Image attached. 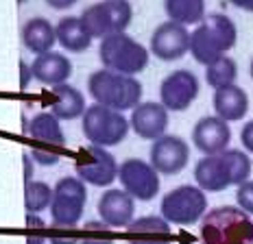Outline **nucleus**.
Returning <instances> with one entry per match:
<instances>
[{
    "label": "nucleus",
    "mask_w": 253,
    "mask_h": 244,
    "mask_svg": "<svg viewBox=\"0 0 253 244\" xmlns=\"http://www.w3.org/2000/svg\"><path fill=\"white\" fill-rule=\"evenodd\" d=\"M251 177V159L247 151L227 148L220 155H205L194 166V183L203 192H223L231 185H242Z\"/></svg>",
    "instance_id": "nucleus-1"
},
{
    "label": "nucleus",
    "mask_w": 253,
    "mask_h": 244,
    "mask_svg": "<svg viewBox=\"0 0 253 244\" xmlns=\"http://www.w3.org/2000/svg\"><path fill=\"white\" fill-rule=\"evenodd\" d=\"M238 41V29L234 20L225 13L205 15V20L190 33V55L201 66H212L220 57L236 46Z\"/></svg>",
    "instance_id": "nucleus-2"
},
{
    "label": "nucleus",
    "mask_w": 253,
    "mask_h": 244,
    "mask_svg": "<svg viewBox=\"0 0 253 244\" xmlns=\"http://www.w3.org/2000/svg\"><path fill=\"white\" fill-rule=\"evenodd\" d=\"M199 244H253V220L238 205L210 209L201 220Z\"/></svg>",
    "instance_id": "nucleus-3"
},
{
    "label": "nucleus",
    "mask_w": 253,
    "mask_h": 244,
    "mask_svg": "<svg viewBox=\"0 0 253 244\" xmlns=\"http://www.w3.org/2000/svg\"><path fill=\"white\" fill-rule=\"evenodd\" d=\"M89 96L96 105L109 107L114 111H133L142 98V83L135 77H126L112 70H96L87 79Z\"/></svg>",
    "instance_id": "nucleus-4"
},
{
    "label": "nucleus",
    "mask_w": 253,
    "mask_h": 244,
    "mask_svg": "<svg viewBox=\"0 0 253 244\" xmlns=\"http://www.w3.org/2000/svg\"><path fill=\"white\" fill-rule=\"evenodd\" d=\"M98 59L105 66V70L135 77L149 66V50L126 33H116L101 40Z\"/></svg>",
    "instance_id": "nucleus-5"
},
{
    "label": "nucleus",
    "mask_w": 253,
    "mask_h": 244,
    "mask_svg": "<svg viewBox=\"0 0 253 244\" xmlns=\"http://www.w3.org/2000/svg\"><path fill=\"white\" fill-rule=\"evenodd\" d=\"M81 129H83L85 140L92 146L109 148V146H118L120 142H125V137L129 135L131 122L120 111H114L109 107L94 103L83 114Z\"/></svg>",
    "instance_id": "nucleus-6"
},
{
    "label": "nucleus",
    "mask_w": 253,
    "mask_h": 244,
    "mask_svg": "<svg viewBox=\"0 0 253 244\" xmlns=\"http://www.w3.org/2000/svg\"><path fill=\"white\" fill-rule=\"evenodd\" d=\"M208 194L199 185H177L164 194L160 203V216L170 225L192 227L208 214Z\"/></svg>",
    "instance_id": "nucleus-7"
},
{
    "label": "nucleus",
    "mask_w": 253,
    "mask_h": 244,
    "mask_svg": "<svg viewBox=\"0 0 253 244\" xmlns=\"http://www.w3.org/2000/svg\"><path fill=\"white\" fill-rule=\"evenodd\" d=\"M79 18L92 40L94 37L105 40L109 35L125 33L126 26L133 20V9H131L129 0H101V2H94L87 9H83Z\"/></svg>",
    "instance_id": "nucleus-8"
},
{
    "label": "nucleus",
    "mask_w": 253,
    "mask_h": 244,
    "mask_svg": "<svg viewBox=\"0 0 253 244\" xmlns=\"http://www.w3.org/2000/svg\"><path fill=\"white\" fill-rule=\"evenodd\" d=\"M87 203V185L79 177H61L52 190V203H50V218L52 225L61 229L77 227L83 218Z\"/></svg>",
    "instance_id": "nucleus-9"
},
{
    "label": "nucleus",
    "mask_w": 253,
    "mask_h": 244,
    "mask_svg": "<svg viewBox=\"0 0 253 244\" xmlns=\"http://www.w3.org/2000/svg\"><path fill=\"white\" fill-rule=\"evenodd\" d=\"M118 162L107 148L83 146L75 157V172L85 185L94 188H109L118 179Z\"/></svg>",
    "instance_id": "nucleus-10"
},
{
    "label": "nucleus",
    "mask_w": 253,
    "mask_h": 244,
    "mask_svg": "<svg viewBox=\"0 0 253 244\" xmlns=\"http://www.w3.org/2000/svg\"><path fill=\"white\" fill-rule=\"evenodd\" d=\"M118 181L126 194H131L135 201H142V203L153 201L162 188L160 172L151 166V162H144L140 157H129L120 163Z\"/></svg>",
    "instance_id": "nucleus-11"
},
{
    "label": "nucleus",
    "mask_w": 253,
    "mask_h": 244,
    "mask_svg": "<svg viewBox=\"0 0 253 244\" xmlns=\"http://www.w3.org/2000/svg\"><path fill=\"white\" fill-rule=\"evenodd\" d=\"M151 166L164 177H175L188 166L190 146L179 135H164L151 144Z\"/></svg>",
    "instance_id": "nucleus-12"
},
{
    "label": "nucleus",
    "mask_w": 253,
    "mask_h": 244,
    "mask_svg": "<svg viewBox=\"0 0 253 244\" xmlns=\"http://www.w3.org/2000/svg\"><path fill=\"white\" fill-rule=\"evenodd\" d=\"M199 79L190 70H175L160 83V103L168 111H186L199 96Z\"/></svg>",
    "instance_id": "nucleus-13"
},
{
    "label": "nucleus",
    "mask_w": 253,
    "mask_h": 244,
    "mask_svg": "<svg viewBox=\"0 0 253 244\" xmlns=\"http://www.w3.org/2000/svg\"><path fill=\"white\" fill-rule=\"evenodd\" d=\"M151 52L162 61H177L190 52V31L183 24L164 22L151 35Z\"/></svg>",
    "instance_id": "nucleus-14"
},
{
    "label": "nucleus",
    "mask_w": 253,
    "mask_h": 244,
    "mask_svg": "<svg viewBox=\"0 0 253 244\" xmlns=\"http://www.w3.org/2000/svg\"><path fill=\"white\" fill-rule=\"evenodd\" d=\"M192 142L203 155H220L227 151L231 142L229 122L218 116H203L192 129Z\"/></svg>",
    "instance_id": "nucleus-15"
},
{
    "label": "nucleus",
    "mask_w": 253,
    "mask_h": 244,
    "mask_svg": "<svg viewBox=\"0 0 253 244\" xmlns=\"http://www.w3.org/2000/svg\"><path fill=\"white\" fill-rule=\"evenodd\" d=\"M98 216L112 229H126L135 220V199L125 190H105L98 199Z\"/></svg>",
    "instance_id": "nucleus-16"
},
{
    "label": "nucleus",
    "mask_w": 253,
    "mask_h": 244,
    "mask_svg": "<svg viewBox=\"0 0 253 244\" xmlns=\"http://www.w3.org/2000/svg\"><path fill=\"white\" fill-rule=\"evenodd\" d=\"M131 129L133 133L142 137V140L155 142L160 137L166 135L168 129V109L162 103H155V100H146V103H140L138 107L131 111Z\"/></svg>",
    "instance_id": "nucleus-17"
},
{
    "label": "nucleus",
    "mask_w": 253,
    "mask_h": 244,
    "mask_svg": "<svg viewBox=\"0 0 253 244\" xmlns=\"http://www.w3.org/2000/svg\"><path fill=\"white\" fill-rule=\"evenodd\" d=\"M125 240L126 244H170L172 242L170 222L157 214L135 218L125 229Z\"/></svg>",
    "instance_id": "nucleus-18"
},
{
    "label": "nucleus",
    "mask_w": 253,
    "mask_h": 244,
    "mask_svg": "<svg viewBox=\"0 0 253 244\" xmlns=\"http://www.w3.org/2000/svg\"><path fill=\"white\" fill-rule=\"evenodd\" d=\"M31 72H33V79H38L44 85H63V83L70 79L72 74V61L68 59L61 52H44V55H38L31 63Z\"/></svg>",
    "instance_id": "nucleus-19"
},
{
    "label": "nucleus",
    "mask_w": 253,
    "mask_h": 244,
    "mask_svg": "<svg viewBox=\"0 0 253 244\" xmlns=\"http://www.w3.org/2000/svg\"><path fill=\"white\" fill-rule=\"evenodd\" d=\"M214 111L225 122H238L249 111V96L240 85H229L223 89H214Z\"/></svg>",
    "instance_id": "nucleus-20"
},
{
    "label": "nucleus",
    "mask_w": 253,
    "mask_h": 244,
    "mask_svg": "<svg viewBox=\"0 0 253 244\" xmlns=\"http://www.w3.org/2000/svg\"><path fill=\"white\" fill-rule=\"evenodd\" d=\"M50 114H55L59 120H75V118H83L87 105H85V96L79 92L77 87L68 85H57L50 89Z\"/></svg>",
    "instance_id": "nucleus-21"
},
{
    "label": "nucleus",
    "mask_w": 253,
    "mask_h": 244,
    "mask_svg": "<svg viewBox=\"0 0 253 244\" xmlns=\"http://www.w3.org/2000/svg\"><path fill=\"white\" fill-rule=\"evenodd\" d=\"M55 41H57V26H52L46 18H31L22 26V44L31 52H35V57L50 52Z\"/></svg>",
    "instance_id": "nucleus-22"
},
{
    "label": "nucleus",
    "mask_w": 253,
    "mask_h": 244,
    "mask_svg": "<svg viewBox=\"0 0 253 244\" xmlns=\"http://www.w3.org/2000/svg\"><path fill=\"white\" fill-rule=\"evenodd\" d=\"M59 118L50 111H42V114H35L33 118L24 124V133L29 137L38 142H44L48 146H63L66 144V135L61 131V124H59Z\"/></svg>",
    "instance_id": "nucleus-23"
},
{
    "label": "nucleus",
    "mask_w": 253,
    "mask_h": 244,
    "mask_svg": "<svg viewBox=\"0 0 253 244\" xmlns=\"http://www.w3.org/2000/svg\"><path fill=\"white\" fill-rule=\"evenodd\" d=\"M57 41L68 52H85L89 48V44H92V37L85 31L81 18L66 15V18H61L57 22Z\"/></svg>",
    "instance_id": "nucleus-24"
},
{
    "label": "nucleus",
    "mask_w": 253,
    "mask_h": 244,
    "mask_svg": "<svg viewBox=\"0 0 253 244\" xmlns=\"http://www.w3.org/2000/svg\"><path fill=\"white\" fill-rule=\"evenodd\" d=\"M164 9L170 22L201 24L205 20V0H164Z\"/></svg>",
    "instance_id": "nucleus-25"
},
{
    "label": "nucleus",
    "mask_w": 253,
    "mask_h": 244,
    "mask_svg": "<svg viewBox=\"0 0 253 244\" xmlns=\"http://www.w3.org/2000/svg\"><path fill=\"white\" fill-rule=\"evenodd\" d=\"M236 79H238V63L231 59L229 55L220 57L218 61H214L212 66L205 68V81L214 89L236 85Z\"/></svg>",
    "instance_id": "nucleus-26"
},
{
    "label": "nucleus",
    "mask_w": 253,
    "mask_h": 244,
    "mask_svg": "<svg viewBox=\"0 0 253 244\" xmlns=\"http://www.w3.org/2000/svg\"><path fill=\"white\" fill-rule=\"evenodd\" d=\"M52 203V188L46 181H29L24 188L26 214H40Z\"/></svg>",
    "instance_id": "nucleus-27"
},
{
    "label": "nucleus",
    "mask_w": 253,
    "mask_h": 244,
    "mask_svg": "<svg viewBox=\"0 0 253 244\" xmlns=\"http://www.w3.org/2000/svg\"><path fill=\"white\" fill-rule=\"evenodd\" d=\"M79 244H114L112 227H107L103 220H92L83 227V236Z\"/></svg>",
    "instance_id": "nucleus-28"
},
{
    "label": "nucleus",
    "mask_w": 253,
    "mask_h": 244,
    "mask_svg": "<svg viewBox=\"0 0 253 244\" xmlns=\"http://www.w3.org/2000/svg\"><path fill=\"white\" fill-rule=\"evenodd\" d=\"M236 203H238V207L245 214L253 216V181L251 179L238 185V190H236Z\"/></svg>",
    "instance_id": "nucleus-29"
},
{
    "label": "nucleus",
    "mask_w": 253,
    "mask_h": 244,
    "mask_svg": "<svg viewBox=\"0 0 253 244\" xmlns=\"http://www.w3.org/2000/svg\"><path fill=\"white\" fill-rule=\"evenodd\" d=\"M31 159H33L38 166H55V163H59L61 155L57 151H52V148H44V146H35L29 151Z\"/></svg>",
    "instance_id": "nucleus-30"
},
{
    "label": "nucleus",
    "mask_w": 253,
    "mask_h": 244,
    "mask_svg": "<svg viewBox=\"0 0 253 244\" xmlns=\"http://www.w3.org/2000/svg\"><path fill=\"white\" fill-rule=\"evenodd\" d=\"M240 142H242V148H245L247 153H251V155H253V120H249L245 126H242V131H240Z\"/></svg>",
    "instance_id": "nucleus-31"
},
{
    "label": "nucleus",
    "mask_w": 253,
    "mask_h": 244,
    "mask_svg": "<svg viewBox=\"0 0 253 244\" xmlns=\"http://www.w3.org/2000/svg\"><path fill=\"white\" fill-rule=\"evenodd\" d=\"M46 2H48V7L55 9V11H63V9L72 7L77 0H46Z\"/></svg>",
    "instance_id": "nucleus-32"
},
{
    "label": "nucleus",
    "mask_w": 253,
    "mask_h": 244,
    "mask_svg": "<svg viewBox=\"0 0 253 244\" xmlns=\"http://www.w3.org/2000/svg\"><path fill=\"white\" fill-rule=\"evenodd\" d=\"M48 242L50 244H79L81 240L75 236H52V238H48Z\"/></svg>",
    "instance_id": "nucleus-33"
},
{
    "label": "nucleus",
    "mask_w": 253,
    "mask_h": 244,
    "mask_svg": "<svg viewBox=\"0 0 253 244\" xmlns=\"http://www.w3.org/2000/svg\"><path fill=\"white\" fill-rule=\"evenodd\" d=\"M20 72H22V81H20V87H26L29 85V79L33 77V72H31V66H26L24 61H20Z\"/></svg>",
    "instance_id": "nucleus-34"
},
{
    "label": "nucleus",
    "mask_w": 253,
    "mask_h": 244,
    "mask_svg": "<svg viewBox=\"0 0 253 244\" xmlns=\"http://www.w3.org/2000/svg\"><path fill=\"white\" fill-rule=\"evenodd\" d=\"M33 159H31V155H29V153H26V155H24V179H26V183H29V181H33V179H31V177H33Z\"/></svg>",
    "instance_id": "nucleus-35"
},
{
    "label": "nucleus",
    "mask_w": 253,
    "mask_h": 244,
    "mask_svg": "<svg viewBox=\"0 0 253 244\" xmlns=\"http://www.w3.org/2000/svg\"><path fill=\"white\" fill-rule=\"evenodd\" d=\"M234 7H238V9H242V11H249V13H253V0H229Z\"/></svg>",
    "instance_id": "nucleus-36"
},
{
    "label": "nucleus",
    "mask_w": 253,
    "mask_h": 244,
    "mask_svg": "<svg viewBox=\"0 0 253 244\" xmlns=\"http://www.w3.org/2000/svg\"><path fill=\"white\" fill-rule=\"evenodd\" d=\"M26 244H50V242L44 240L42 236H29V238H26Z\"/></svg>",
    "instance_id": "nucleus-37"
},
{
    "label": "nucleus",
    "mask_w": 253,
    "mask_h": 244,
    "mask_svg": "<svg viewBox=\"0 0 253 244\" xmlns=\"http://www.w3.org/2000/svg\"><path fill=\"white\" fill-rule=\"evenodd\" d=\"M249 72H251V79H253V59H251V66H249Z\"/></svg>",
    "instance_id": "nucleus-38"
},
{
    "label": "nucleus",
    "mask_w": 253,
    "mask_h": 244,
    "mask_svg": "<svg viewBox=\"0 0 253 244\" xmlns=\"http://www.w3.org/2000/svg\"><path fill=\"white\" fill-rule=\"evenodd\" d=\"M18 2H20V4H22V2H24V0H18Z\"/></svg>",
    "instance_id": "nucleus-39"
}]
</instances>
